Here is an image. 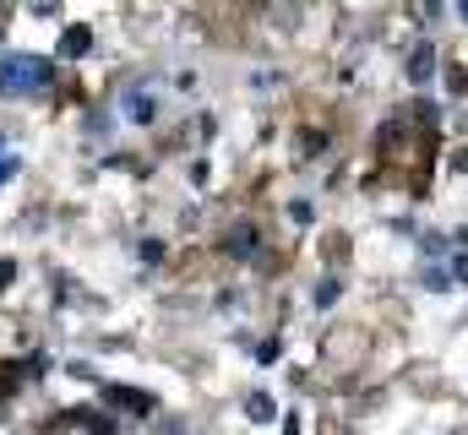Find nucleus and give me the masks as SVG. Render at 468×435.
<instances>
[{"label":"nucleus","mask_w":468,"mask_h":435,"mask_svg":"<svg viewBox=\"0 0 468 435\" xmlns=\"http://www.w3.org/2000/svg\"><path fill=\"white\" fill-rule=\"evenodd\" d=\"M49 88V60L38 55H5L0 60V99H27Z\"/></svg>","instance_id":"nucleus-1"},{"label":"nucleus","mask_w":468,"mask_h":435,"mask_svg":"<svg viewBox=\"0 0 468 435\" xmlns=\"http://www.w3.org/2000/svg\"><path fill=\"white\" fill-rule=\"evenodd\" d=\"M431 71H436V49H431V44H420V49L409 55V82H414V88H425V82H431Z\"/></svg>","instance_id":"nucleus-2"},{"label":"nucleus","mask_w":468,"mask_h":435,"mask_svg":"<svg viewBox=\"0 0 468 435\" xmlns=\"http://www.w3.org/2000/svg\"><path fill=\"white\" fill-rule=\"evenodd\" d=\"M104 398L120 403V408H136V414H153V398H142V392H131V387H104Z\"/></svg>","instance_id":"nucleus-3"},{"label":"nucleus","mask_w":468,"mask_h":435,"mask_svg":"<svg viewBox=\"0 0 468 435\" xmlns=\"http://www.w3.org/2000/svg\"><path fill=\"white\" fill-rule=\"evenodd\" d=\"M88 44H93V33H88V27H66L60 55H88Z\"/></svg>","instance_id":"nucleus-4"},{"label":"nucleus","mask_w":468,"mask_h":435,"mask_svg":"<svg viewBox=\"0 0 468 435\" xmlns=\"http://www.w3.org/2000/svg\"><path fill=\"white\" fill-rule=\"evenodd\" d=\"M125 114H131V120H147V114H153V99H147V93H125Z\"/></svg>","instance_id":"nucleus-5"},{"label":"nucleus","mask_w":468,"mask_h":435,"mask_svg":"<svg viewBox=\"0 0 468 435\" xmlns=\"http://www.w3.org/2000/svg\"><path fill=\"white\" fill-rule=\"evenodd\" d=\"M224 245H229L234 256H250V250H256V234H250V228H239V234H229Z\"/></svg>","instance_id":"nucleus-6"},{"label":"nucleus","mask_w":468,"mask_h":435,"mask_svg":"<svg viewBox=\"0 0 468 435\" xmlns=\"http://www.w3.org/2000/svg\"><path fill=\"white\" fill-rule=\"evenodd\" d=\"M420 283H425V289H447V272H441V267H425Z\"/></svg>","instance_id":"nucleus-7"},{"label":"nucleus","mask_w":468,"mask_h":435,"mask_svg":"<svg viewBox=\"0 0 468 435\" xmlns=\"http://www.w3.org/2000/svg\"><path fill=\"white\" fill-rule=\"evenodd\" d=\"M245 408H250V419H272V398H250Z\"/></svg>","instance_id":"nucleus-8"},{"label":"nucleus","mask_w":468,"mask_h":435,"mask_svg":"<svg viewBox=\"0 0 468 435\" xmlns=\"http://www.w3.org/2000/svg\"><path fill=\"white\" fill-rule=\"evenodd\" d=\"M333 300H338V283H333V278H327V283H322V289H316V305H322V311H327V305H333Z\"/></svg>","instance_id":"nucleus-9"},{"label":"nucleus","mask_w":468,"mask_h":435,"mask_svg":"<svg viewBox=\"0 0 468 435\" xmlns=\"http://www.w3.org/2000/svg\"><path fill=\"white\" fill-rule=\"evenodd\" d=\"M16 169H22V164H16V158H11V153H0V186H5V180H11V175H16Z\"/></svg>","instance_id":"nucleus-10"},{"label":"nucleus","mask_w":468,"mask_h":435,"mask_svg":"<svg viewBox=\"0 0 468 435\" xmlns=\"http://www.w3.org/2000/svg\"><path fill=\"white\" fill-rule=\"evenodd\" d=\"M452 272H458V278L468 283V256H452Z\"/></svg>","instance_id":"nucleus-11"},{"label":"nucleus","mask_w":468,"mask_h":435,"mask_svg":"<svg viewBox=\"0 0 468 435\" xmlns=\"http://www.w3.org/2000/svg\"><path fill=\"white\" fill-rule=\"evenodd\" d=\"M458 11H463V16H468V0H458Z\"/></svg>","instance_id":"nucleus-12"},{"label":"nucleus","mask_w":468,"mask_h":435,"mask_svg":"<svg viewBox=\"0 0 468 435\" xmlns=\"http://www.w3.org/2000/svg\"><path fill=\"white\" fill-rule=\"evenodd\" d=\"M0 153H5V136H0Z\"/></svg>","instance_id":"nucleus-13"}]
</instances>
